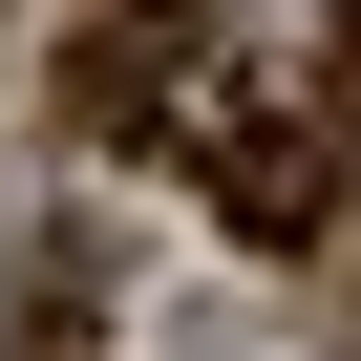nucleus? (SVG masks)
<instances>
[{
	"label": "nucleus",
	"mask_w": 361,
	"mask_h": 361,
	"mask_svg": "<svg viewBox=\"0 0 361 361\" xmlns=\"http://www.w3.org/2000/svg\"><path fill=\"white\" fill-rule=\"evenodd\" d=\"M213 213H234V234H319V106H298V85H234V128H213Z\"/></svg>",
	"instance_id": "nucleus-1"
},
{
	"label": "nucleus",
	"mask_w": 361,
	"mask_h": 361,
	"mask_svg": "<svg viewBox=\"0 0 361 361\" xmlns=\"http://www.w3.org/2000/svg\"><path fill=\"white\" fill-rule=\"evenodd\" d=\"M128 22H170V0H128Z\"/></svg>",
	"instance_id": "nucleus-2"
}]
</instances>
